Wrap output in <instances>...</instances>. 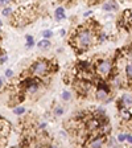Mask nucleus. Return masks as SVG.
<instances>
[{"mask_svg": "<svg viewBox=\"0 0 132 148\" xmlns=\"http://www.w3.org/2000/svg\"><path fill=\"white\" fill-rule=\"evenodd\" d=\"M4 82H5V78H4V77H0V89H1L3 86H5V85H4Z\"/></svg>", "mask_w": 132, "mask_h": 148, "instance_id": "393cba45", "label": "nucleus"}, {"mask_svg": "<svg viewBox=\"0 0 132 148\" xmlns=\"http://www.w3.org/2000/svg\"><path fill=\"white\" fill-rule=\"evenodd\" d=\"M13 77V70L12 69H7L5 70V78H12Z\"/></svg>", "mask_w": 132, "mask_h": 148, "instance_id": "aec40b11", "label": "nucleus"}, {"mask_svg": "<svg viewBox=\"0 0 132 148\" xmlns=\"http://www.w3.org/2000/svg\"><path fill=\"white\" fill-rule=\"evenodd\" d=\"M107 142V136H103L101 134H96V135H92L91 138H89L85 142V148H103L106 145Z\"/></svg>", "mask_w": 132, "mask_h": 148, "instance_id": "20e7f679", "label": "nucleus"}, {"mask_svg": "<svg viewBox=\"0 0 132 148\" xmlns=\"http://www.w3.org/2000/svg\"><path fill=\"white\" fill-rule=\"evenodd\" d=\"M60 34H61V37H65L66 36V31H65V29H61V31H60Z\"/></svg>", "mask_w": 132, "mask_h": 148, "instance_id": "a878e982", "label": "nucleus"}, {"mask_svg": "<svg viewBox=\"0 0 132 148\" xmlns=\"http://www.w3.org/2000/svg\"><path fill=\"white\" fill-rule=\"evenodd\" d=\"M118 8H119V5L115 1H106L102 4V9L106 12H114V11H118Z\"/></svg>", "mask_w": 132, "mask_h": 148, "instance_id": "6e6552de", "label": "nucleus"}, {"mask_svg": "<svg viewBox=\"0 0 132 148\" xmlns=\"http://www.w3.org/2000/svg\"><path fill=\"white\" fill-rule=\"evenodd\" d=\"M57 69H58V66L55 64H53L52 61L45 60V58H40L31 65L29 73H31V75L33 78H37V77H44L49 71H55Z\"/></svg>", "mask_w": 132, "mask_h": 148, "instance_id": "f03ea898", "label": "nucleus"}, {"mask_svg": "<svg viewBox=\"0 0 132 148\" xmlns=\"http://www.w3.org/2000/svg\"><path fill=\"white\" fill-rule=\"evenodd\" d=\"M24 112H25V108L21 107V106H16L13 108V114H16V115H23Z\"/></svg>", "mask_w": 132, "mask_h": 148, "instance_id": "f3484780", "label": "nucleus"}, {"mask_svg": "<svg viewBox=\"0 0 132 148\" xmlns=\"http://www.w3.org/2000/svg\"><path fill=\"white\" fill-rule=\"evenodd\" d=\"M62 99H64V101H70L71 92L69 91V90H64V91H62Z\"/></svg>", "mask_w": 132, "mask_h": 148, "instance_id": "a211bd4d", "label": "nucleus"}, {"mask_svg": "<svg viewBox=\"0 0 132 148\" xmlns=\"http://www.w3.org/2000/svg\"><path fill=\"white\" fill-rule=\"evenodd\" d=\"M7 60H8V57H7L5 54H4V56H0V64H1V65H3V64H5V62H7Z\"/></svg>", "mask_w": 132, "mask_h": 148, "instance_id": "412c9836", "label": "nucleus"}, {"mask_svg": "<svg viewBox=\"0 0 132 148\" xmlns=\"http://www.w3.org/2000/svg\"><path fill=\"white\" fill-rule=\"evenodd\" d=\"M126 138H127V134H124V132H120L119 135H118V142L119 143H123V142H126Z\"/></svg>", "mask_w": 132, "mask_h": 148, "instance_id": "6ab92c4d", "label": "nucleus"}, {"mask_svg": "<svg viewBox=\"0 0 132 148\" xmlns=\"http://www.w3.org/2000/svg\"><path fill=\"white\" fill-rule=\"evenodd\" d=\"M124 71H126V77H127V79H128V83L132 87V62H128V64L126 65Z\"/></svg>", "mask_w": 132, "mask_h": 148, "instance_id": "9b49d317", "label": "nucleus"}, {"mask_svg": "<svg viewBox=\"0 0 132 148\" xmlns=\"http://www.w3.org/2000/svg\"><path fill=\"white\" fill-rule=\"evenodd\" d=\"M12 148H24L23 145H15V147H12Z\"/></svg>", "mask_w": 132, "mask_h": 148, "instance_id": "cd10ccee", "label": "nucleus"}, {"mask_svg": "<svg viewBox=\"0 0 132 148\" xmlns=\"http://www.w3.org/2000/svg\"><path fill=\"white\" fill-rule=\"evenodd\" d=\"M126 142H128V143H129V144H132V135H129V134H127Z\"/></svg>", "mask_w": 132, "mask_h": 148, "instance_id": "b1692460", "label": "nucleus"}, {"mask_svg": "<svg viewBox=\"0 0 132 148\" xmlns=\"http://www.w3.org/2000/svg\"><path fill=\"white\" fill-rule=\"evenodd\" d=\"M119 115L124 122H128L132 119V110L131 108H122V110H119Z\"/></svg>", "mask_w": 132, "mask_h": 148, "instance_id": "1a4fd4ad", "label": "nucleus"}, {"mask_svg": "<svg viewBox=\"0 0 132 148\" xmlns=\"http://www.w3.org/2000/svg\"><path fill=\"white\" fill-rule=\"evenodd\" d=\"M25 38H27V48H33L34 44H36V42H34V38H33V37H32L31 34H28Z\"/></svg>", "mask_w": 132, "mask_h": 148, "instance_id": "4468645a", "label": "nucleus"}, {"mask_svg": "<svg viewBox=\"0 0 132 148\" xmlns=\"http://www.w3.org/2000/svg\"><path fill=\"white\" fill-rule=\"evenodd\" d=\"M91 11H89V12H86V13H85V17H87V16H90V15H91Z\"/></svg>", "mask_w": 132, "mask_h": 148, "instance_id": "bb28decb", "label": "nucleus"}, {"mask_svg": "<svg viewBox=\"0 0 132 148\" xmlns=\"http://www.w3.org/2000/svg\"><path fill=\"white\" fill-rule=\"evenodd\" d=\"M45 148H61L58 144H55V143H52V144H48Z\"/></svg>", "mask_w": 132, "mask_h": 148, "instance_id": "5701e85b", "label": "nucleus"}, {"mask_svg": "<svg viewBox=\"0 0 132 148\" xmlns=\"http://www.w3.org/2000/svg\"><path fill=\"white\" fill-rule=\"evenodd\" d=\"M54 18L57 20V21H62V20H65V18H66V15H65V8H64V7H58V8L55 9Z\"/></svg>", "mask_w": 132, "mask_h": 148, "instance_id": "9d476101", "label": "nucleus"}, {"mask_svg": "<svg viewBox=\"0 0 132 148\" xmlns=\"http://www.w3.org/2000/svg\"><path fill=\"white\" fill-rule=\"evenodd\" d=\"M11 131V124L8 120H4L0 118V139H4Z\"/></svg>", "mask_w": 132, "mask_h": 148, "instance_id": "423d86ee", "label": "nucleus"}, {"mask_svg": "<svg viewBox=\"0 0 132 148\" xmlns=\"http://www.w3.org/2000/svg\"><path fill=\"white\" fill-rule=\"evenodd\" d=\"M110 97V91L108 90H103V89H96L95 91V98L98 101H102V102H110L111 98Z\"/></svg>", "mask_w": 132, "mask_h": 148, "instance_id": "0eeeda50", "label": "nucleus"}, {"mask_svg": "<svg viewBox=\"0 0 132 148\" xmlns=\"http://www.w3.org/2000/svg\"><path fill=\"white\" fill-rule=\"evenodd\" d=\"M112 70H114V62L110 58H102L95 64L96 74L102 77H106V75L110 77V74H112Z\"/></svg>", "mask_w": 132, "mask_h": 148, "instance_id": "7ed1b4c3", "label": "nucleus"}, {"mask_svg": "<svg viewBox=\"0 0 132 148\" xmlns=\"http://www.w3.org/2000/svg\"><path fill=\"white\" fill-rule=\"evenodd\" d=\"M1 25H3V21H1V20H0V27H1Z\"/></svg>", "mask_w": 132, "mask_h": 148, "instance_id": "c85d7f7f", "label": "nucleus"}, {"mask_svg": "<svg viewBox=\"0 0 132 148\" xmlns=\"http://www.w3.org/2000/svg\"><path fill=\"white\" fill-rule=\"evenodd\" d=\"M94 23L95 21H86V24L79 25L71 34L70 45L78 54L86 52L98 41V33L94 29Z\"/></svg>", "mask_w": 132, "mask_h": 148, "instance_id": "f257e3e1", "label": "nucleus"}, {"mask_svg": "<svg viewBox=\"0 0 132 148\" xmlns=\"http://www.w3.org/2000/svg\"><path fill=\"white\" fill-rule=\"evenodd\" d=\"M7 5H9V1H7V0H0V7H4V8H5Z\"/></svg>", "mask_w": 132, "mask_h": 148, "instance_id": "4be33fe9", "label": "nucleus"}, {"mask_svg": "<svg viewBox=\"0 0 132 148\" xmlns=\"http://www.w3.org/2000/svg\"><path fill=\"white\" fill-rule=\"evenodd\" d=\"M64 112H65V110H64V107L62 106H55L54 107V115L55 116H61V115H64Z\"/></svg>", "mask_w": 132, "mask_h": 148, "instance_id": "2eb2a0df", "label": "nucleus"}, {"mask_svg": "<svg viewBox=\"0 0 132 148\" xmlns=\"http://www.w3.org/2000/svg\"><path fill=\"white\" fill-rule=\"evenodd\" d=\"M37 48H40V49H48L50 48V41L49 40H41L37 42Z\"/></svg>", "mask_w": 132, "mask_h": 148, "instance_id": "f8f14e48", "label": "nucleus"}, {"mask_svg": "<svg viewBox=\"0 0 132 148\" xmlns=\"http://www.w3.org/2000/svg\"><path fill=\"white\" fill-rule=\"evenodd\" d=\"M42 37H44V40H49L50 37L53 36V32L50 31V29H45V31H42Z\"/></svg>", "mask_w": 132, "mask_h": 148, "instance_id": "dca6fc26", "label": "nucleus"}, {"mask_svg": "<svg viewBox=\"0 0 132 148\" xmlns=\"http://www.w3.org/2000/svg\"><path fill=\"white\" fill-rule=\"evenodd\" d=\"M73 83H74V87H75V90L78 91V94H79V95H87V94H89V91L91 90V87H92V83L91 82L82 81V79L74 81Z\"/></svg>", "mask_w": 132, "mask_h": 148, "instance_id": "39448f33", "label": "nucleus"}, {"mask_svg": "<svg viewBox=\"0 0 132 148\" xmlns=\"http://www.w3.org/2000/svg\"><path fill=\"white\" fill-rule=\"evenodd\" d=\"M3 16H5V17H9V16H12V13H13V9H12V7H9V5H7L5 8H3Z\"/></svg>", "mask_w": 132, "mask_h": 148, "instance_id": "ddd939ff", "label": "nucleus"}]
</instances>
